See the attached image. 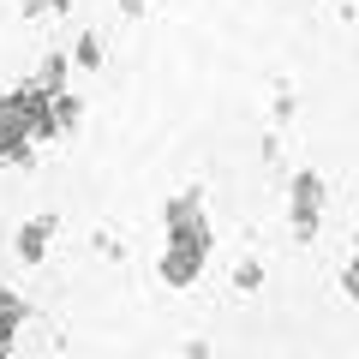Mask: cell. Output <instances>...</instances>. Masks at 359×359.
Listing matches in <instances>:
<instances>
[{
	"instance_id": "obj_2",
	"label": "cell",
	"mask_w": 359,
	"mask_h": 359,
	"mask_svg": "<svg viewBox=\"0 0 359 359\" xmlns=\"http://www.w3.org/2000/svg\"><path fill=\"white\" fill-rule=\"evenodd\" d=\"M126 6H138V0H126Z\"/></svg>"
},
{
	"instance_id": "obj_1",
	"label": "cell",
	"mask_w": 359,
	"mask_h": 359,
	"mask_svg": "<svg viewBox=\"0 0 359 359\" xmlns=\"http://www.w3.org/2000/svg\"><path fill=\"white\" fill-rule=\"evenodd\" d=\"M13 323H18V306L6 294H0V341H6V335H13Z\"/></svg>"
}]
</instances>
